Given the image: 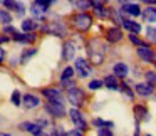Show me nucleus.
I'll list each match as a JSON object with an SVG mask.
<instances>
[{"mask_svg":"<svg viewBox=\"0 0 156 136\" xmlns=\"http://www.w3.org/2000/svg\"><path fill=\"white\" fill-rule=\"evenodd\" d=\"M87 55H89V61L92 64L99 66L104 62V55H106V47L98 41V39H91L87 42Z\"/></svg>","mask_w":156,"mask_h":136,"instance_id":"obj_1","label":"nucleus"},{"mask_svg":"<svg viewBox=\"0 0 156 136\" xmlns=\"http://www.w3.org/2000/svg\"><path fill=\"white\" fill-rule=\"evenodd\" d=\"M144 79L148 84H151L153 88H156V72L154 71H146L144 72Z\"/></svg>","mask_w":156,"mask_h":136,"instance_id":"obj_33","label":"nucleus"},{"mask_svg":"<svg viewBox=\"0 0 156 136\" xmlns=\"http://www.w3.org/2000/svg\"><path fill=\"white\" fill-rule=\"evenodd\" d=\"M15 32H17V29L14 27L12 24H7V25H4V34H9V35H14Z\"/></svg>","mask_w":156,"mask_h":136,"instance_id":"obj_39","label":"nucleus"},{"mask_svg":"<svg viewBox=\"0 0 156 136\" xmlns=\"http://www.w3.org/2000/svg\"><path fill=\"white\" fill-rule=\"evenodd\" d=\"M92 126H96V128H101V126H108V128H112V126H114V123L104 121V119H101V118H94V119H92Z\"/></svg>","mask_w":156,"mask_h":136,"instance_id":"obj_34","label":"nucleus"},{"mask_svg":"<svg viewBox=\"0 0 156 136\" xmlns=\"http://www.w3.org/2000/svg\"><path fill=\"white\" fill-rule=\"evenodd\" d=\"M136 35H138V34H133V32H129V35H128L129 42H131V44H134L136 47H138V45H143V44H144V42H143V41H141V39H139V37H136Z\"/></svg>","mask_w":156,"mask_h":136,"instance_id":"obj_37","label":"nucleus"},{"mask_svg":"<svg viewBox=\"0 0 156 136\" xmlns=\"http://www.w3.org/2000/svg\"><path fill=\"white\" fill-rule=\"evenodd\" d=\"M41 94L45 99H49V101H64L62 89H59V88H44L41 91Z\"/></svg>","mask_w":156,"mask_h":136,"instance_id":"obj_12","label":"nucleus"},{"mask_svg":"<svg viewBox=\"0 0 156 136\" xmlns=\"http://www.w3.org/2000/svg\"><path fill=\"white\" fill-rule=\"evenodd\" d=\"M144 4H149V5H156V0H141Z\"/></svg>","mask_w":156,"mask_h":136,"instance_id":"obj_44","label":"nucleus"},{"mask_svg":"<svg viewBox=\"0 0 156 136\" xmlns=\"http://www.w3.org/2000/svg\"><path fill=\"white\" fill-rule=\"evenodd\" d=\"M22 106H24L25 109H35V108L41 106V99L35 94L25 92V94H22Z\"/></svg>","mask_w":156,"mask_h":136,"instance_id":"obj_15","label":"nucleus"},{"mask_svg":"<svg viewBox=\"0 0 156 136\" xmlns=\"http://www.w3.org/2000/svg\"><path fill=\"white\" fill-rule=\"evenodd\" d=\"M19 128L22 129V131H27V133H30V134H44V131H42V126L39 124L37 121H24V123H20L19 124Z\"/></svg>","mask_w":156,"mask_h":136,"instance_id":"obj_13","label":"nucleus"},{"mask_svg":"<svg viewBox=\"0 0 156 136\" xmlns=\"http://www.w3.org/2000/svg\"><path fill=\"white\" fill-rule=\"evenodd\" d=\"M66 98H67V101L71 102L74 108H82L84 102H86V92L74 84V86H71V88H67Z\"/></svg>","mask_w":156,"mask_h":136,"instance_id":"obj_4","label":"nucleus"},{"mask_svg":"<svg viewBox=\"0 0 156 136\" xmlns=\"http://www.w3.org/2000/svg\"><path fill=\"white\" fill-rule=\"evenodd\" d=\"M37 49L35 47H29V49H24V51H22V54H20V57H19V62H20V64H25V62H29V59L30 57H34L35 54H37Z\"/></svg>","mask_w":156,"mask_h":136,"instance_id":"obj_27","label":"nucleus"},{"mask_svg":"<svg viewBox=\"0 0 156 136\" xmlns=\"http://www.w3.org/2000/svg\"><path fill=\"white\" fill-rule=\"evenodd\" d=\"M143 20L148 22V24H154L156 22V5H148L146 9L141 10Z\"/></svg>","mask_w":156,"mask_h":136,"instance_id":"obj_20","label":"nucleus"},{"mask_svg":"<svg viewBox=\"0 0 156 136\" xmlns=\"http://www.w3.org/2000/svg\"><path fill=\"white\" fill-rule=\"evenodd\" d=\"M121 14L122 15H129V17H139L141 15V7H139L138 4H133V2H124V4L121 5Z\"/></svg>","mask_w":156,"mask_h":136,"instance_id":"obj_14","label":"nucleus"},{"mask_svg":"<svg viewBox=\"0 0 156 136\" xmlns=\"http://www.w3.org/2000/svg\"><path fill=\"white\" fill-rule=\"evenodd\" d=\"M84 131H81L79 128H76V129H72V131H67V136H81Z\"/></svg>","mask_w":156,"mask_h":136,"instance_id":"obj_41","label":"nucleus"},{"mask_svg":"<svg viewBox=\"0 0 156 136\" xmlns=\"http://www.w3.org/2000/svg\"><path fill=\"white\" fill-rule=\"evenodd\" d=\"M29 12H30V15L35 19V20H39V22H42L45 19V15H47V12H49V9H45L44 5H41V4H37V2H32V5L29 7Z\"/></svg>","mask_w":156,"mask_h":136,"instance_id":"obj_10","label":"nucleus"},{"mask_svg":"<svg viewBox=\"0 0 156 136\" xmlns=\"http://www.w3.org/2000/svg\"><path fill=\"white\" fill-rule=\"evenodd\" d=\"M10 41V37H7V35H0V44H5V42Z\"/></svg>","mask_w":156,"mask_h":136,"instance_id":"obj_43","label":"nucleus"},{"mask_svg":"<svg viewBox=\"0 0 156 136\" xmlns=\"http://www.w3.org/2000/svg\"><path fill=\"white\" fill-rule=\"evenodd\" d=\"M69 24L77 32H87L92 27V17L87 12H77V14H74L69 19Z\"/></svg>","mask_w":156,"mask_h":136,"instance_id":"obj_3","label":"nucleus"},{"mask_svg":"<svg viewBox=\"0 0 156 136\" xmlns=\"http://www.w3.org/2000/svg\"><path fill=\"white\" fill-rule=\"evenodd\" d=\"M134 116H136V121L141 123V121H148L149 119V113H148V108L143 104H136L134 106Z\"/></svg>","mask_w":156,"mask_h":136,"instance_id":"obj_22","label":"nucleus"},{"mask_svg":"<svg viewBox=\"0 0 156 136\" xmlns=\"http://www.w3.org/2000/svg\"><path fill=\"white\" fill-rule=\"evenodd\" d=\"M67 114H69V119L72 121V124H74L76 128H79L81 131H86V129H87V123H86V119H84V114L79 111V108H74V106H72V109H69Z\"/></svg>","mask_w":156,"mask_h":136,"instance_id":"obj_7","label":"nucleus"},{"mask_svg":"<svg viewBox=\"0 0 156 136\" xmlns=\"http://www.w3.org/2000/svg\"><path fill=\"white\" fill-rule=\"evenodd\" d=\"M121 25L126 29V30L133 32V34H139V32H141V25H139L138 22L131 20V19H122V24Z\"/></svg>","mask_w":156,"mask_h":136,"instance_id":"obj_24","label":"nucleus"},{"mask_svg":"<svg viewBox=\"0 0 156 136\" xmlns=\"http://www.w3.org/2000/svg\"><path fill=\"white\" fill-rule=\"evenodd\" d=\"M128 72H129V67H128L126 62H116V64L112 66V74L118 79H124L126 76H128Z\"/></svg>","mask_w":156,"mask_h":136,"instance_id":"obj_21","label":"nucleus"},{"mask_svg":"<svg viewBox=\"0 0 156 136\" xmlns=\"http://www.w3.org/2000/svg\"><path fill=\"white\" fill-rule=\"evenodd\" d=\"M51 134H54V136H67V131H66L64 128H61V126H52Z\"/></svg>","mask_w":156,"mask_h":136,"instance_id":"obj_36","label":"nucleus"},{"mask_svg":"<svg viewBox=\"0 0 156 136\" xmlns=\"http://www.w3.org/2000/svg\"><path fill=\"white\" fill-rule=\"evenodd\" d=\"M118 91H121L122 94H126V98L131 99V101L134 99V92H133L131 89H129V86L126 84V82H124V84H119V89H118Z\"/></svg>","mask_w":156,"mask_h":136,"instance_id":"obj_32","label":"nucleus"},{"mask_svg":"<svg viewBox=\"0 0 156 136\" xmlns=\"http://www.w3.org/2000/svg\"><path fill=\"white\" fill-rule=\"evenodd\" d=\"M4 61H5V49L0 45V64H2Z\"/></svg>","mask_w":156,"mask_h":136,"instance_id":"obj_42","label":"nucleus"},{"mask_svg":"<svg viewBox=\"0 0 156 136\" xmlns=\"http://www.w3.org/2000/svg\"><path fill=\"white\" fill-rule=\"evenodd\" d=\"M41 30L47 35H55V37H66L67 35V27L59 19H51L44 25H41Z\"/></svg>","mask_w":156,"mask_h":136,"instance_id":"obj_2","label":"nucleus"},{"mask_svg":"<svg viewBox=\"0 0 156 136\" xmlns=\"http://www.w3.org/2000/svg\"><path fill=\"white\" fill-rule=\"evenodd\" d=\"M0 4L4 5L7 10H12L19 17H22L25 14V5L22 2H17V0H0Z\"/></svg>","mask_w":156,"mask_h":136,"instance_id":"obj_8","label":"nucleus"},{"mask_svg":"<svg viewBox=\"0 0 156 136\" xmlns=\"http://www.w3.org/2000/svg\"><path fill=\"white\" fill-rule=\"evenodd\" d=\"M99 2H102V4H106V2H109V0H99Z\"/></svg>","mask_w":156,"mask_h":136,"instance_id":"obj_45","label":"nucleus"},{"mask_svg":"<svg viewBox=\"0 0 156 136\" xmlns=\"http://www.w3.org/2000/svg\"><path fill=\"white\" fill-rule=\"evenodd\" d=\"M104 86H106V89H111V91H118L119 89V82H118V77H116L114 74H109V76H106L104 77Z\"/></svg>","mask_w":156,"mask_h":136,"instance_id":"obj_26","label":"nucleus"},{"mask_svg":"<svg viewBox=\"0 0 156 136\" xmlns=\"http://www.w3.org/2000/svg\"><path fill=\"white\" fill-rule=\"evenodd\" d=\"M98 134H101V136H112V131H111V129H108V126H101V128H98Z\"/></svg>","mask_w":156,"mask_h":136,"instance_id":"obj_38","label":"nucleus"},{"mask_svg":"<svg viewBox=\"0 0 156 136\" xmlns=\"http://www.w3.org/2000/svg\"><path fill=\"white\" fill-rule=\"evenodd\" d=\"M10 102L15 106V108L22 106V94H20V91H19V89L12 91V94H10Z\"/></svg>","mask_w":156,"mask_h":136,"instance_id":"obj_30","label":"nucleus"},{"mask_svg":"<svg viewBox=\"0 0 156 136\" xmlns=\"http://www.w3.org/2000/svg\"><path fill=\"white\" fill-rule=\"evenodd\" d=\"M102 86H104V82H102L101 79H92V81H89L87 89H91V91H98V89L102 88Z\"/></svg>","mask_w":156,"mask_h":136,"instance_id":"obj_35","label":"nucleus"},{"mask_svg":"<svg viewBox=\"0 0 156 136\" xmlns=\"http://www.w3.org/2000/svg\"><path fill=\"white\" fill-rule=\"evenodd\" d=\"M122 39V30L119 27H109L106 29V41L111 42V44H116Z\"/></svg>","mask_w":156,"mask_h":136,"instance_id":"obj_18","label":"nucleus"},{"mask_svg":"<svg viewBox=\"0 0 156 136\" xmlns=\"http://www.w3.org/2000/svg\"><path fill=\"white\" fill-rule=\"evenodd\" d=\"M0 121H2V118H0Z\"/></svg>","mask_w":156,"mask_h":136,"instance_id":"obj_47","label":"nucleus"},{"mask_svg":"<svg viewBox=\"0 0 156 136\" xmlns=\"http://www.w3.org/2000/svg\"><path fill=\"white\" fill-rule=\"evenodd\" d=\"M153 62H154V66H156V57H154V61H153Z\"/></svg>","mask_w":156,"mask_h":136,"instance_id":"obj_46","label":"nucleus"},{"mask_svg":"<svg viewBox=\"0 0 156 136\" xmlns=\"http://www.w3.org/2000/svg\"><path fill=\"white\" fill-rule=\"evenodd\" d=\"M22 32H35L39 29V22H35V19H24L20 22Z\"/></svg>","mask_w":156,"mask_h":136,"instance_id":"obj_23","label":"nucleus"},{"mask_svg":"<svg viewBox=\"0 0 156 136\" xmlns=\"http://www.w3.org/2000/svg\"><path fill=\"white\" fill-rule=\"evenodd\" d=\"M146 39H148L149 42H156V27L153 24H149L148 27H146Z\"/></svg>","mask_w":156,"mask_h":136,"instance_id":"obj_31","label":"nucleus"},{"mask_svg":"<svg viewBox=\"0 0 156 136\" xmlns=\"http://www.w3.org/2000/svg\"><path fill=\"white\" fill-rule=\"evenodd\" d=\"M91 9L99 19H108L109 17V9H106L104 4L99 2V0H91Z\"/></svg>","mask_w":156,"mask_h":136,"instance_id":"obj_16","label":"nucleus"},{"mask_svg":"<svg viewBox=\"0 0 156 136\" xmlns=\"http://www.w3.org/2000/svg\"><path fill=\"white\" fill-rule=\"evenodd\" d=\"M35 2H37V4H41V5H44L45 9H49L52 4H55V0H35Z\"/></svg>","mask_w":156,"mask_h":136,"instance_id":"obj_40","label":"nucleus"},{"mask_svg":"<svg viewBox=\"0 0 156 136\" xmlns=\"http://www.w3.org/2000/svg\"><path fill=\"white\" fill-rule=\"evenodd\" d=\"M44 111L47 113V116L51 118H55V119H61V118H66V106H64V101H49L44 104Z\"/></svg>","mask_w":156,"mask_h":136,"instance_id":"obj_5","label":"nucleus"},{"mask_svg":"<svg viewBox=\"0 0 156 136\" xmlns=\"http://www.w3.org/2000/svg\"><path fill=\"white\" fill-rule=\"evenodd\" d=\"M77 12H87L91 9V0H69Z\"/></svg>","mask_w":156,"mask_h":136,"instance_id":"obj_25","label":"nucleus"},{"mask_svg":"<svg viewBox=\"0 0 156 136\" xmlns=\"http://www.w3.org/2000/svg\"><path fill=\"white\" fill-rule=\"evenodd\" d=\"M136 54H138V57L141 59L143 62H153V61H154V51H153V49L149 47L148 44L138 45V49H136Z\"/></svg>","mask_w":156,"mask_h":136,"instance_id":"obj_11","label":"nucleus"},{"mask_svg":"<svg viewBox=\"0 0 156 136\" xmlns=\"http://www.w3.org/2000/svg\"><path fill=\"white\" fill-rule=\"evenodd\" d=\"M76 44L72 41H66V44L62 45V59L64 61H72L76 55Z\"/></svg>","mask_w":156,"mask_h":136,"instance_id":"obj_17","label":"nucleus"},{"mask_svg":"<svg viewBox=\"0 0 156 136\" xmlns=\"http://www.w3.org/2000/svg\"><path fill=\"white\" fill-rule=\"evenodd\" d=\"M74 71L81 79H86V77L91 76L92 66H91V62H87L84 57H76L74 59Z\"/></svg>","mask_w":156,"mask_h":136,"instance_id":"obj_6","label":"nucleus"},{"mask_svg":"<svg viewBox=\"0 0 156 136\" xmlns=\"http://www.w3.org/2000/svg\"><path fill=\"white\" fill-rule=\"evenodd\" d=\"M134 92L141 98H148V96L153 94V86L148 84V82H138L134 86Z\"/></svg>","mask_w":156,"mask_h":136,"instance_id":"obj_19","label":"nucleus"},{"mask_svg":"<svg viewBox=\"0 0 156 136\" xmlns=\"http://www.w3.org/2000/svg\"><path fill=\"white\" fill-rule=\"evenodd\" d=\"M74 74H76L74 67H72V66H66V67L62 69V72H61V81H67V79H72V77H74Z\"/></svg>","mask_w":156,"mask_h":136,"instance_id":"obj_29","label":"nucleus"},{"mask_svg":"<svg viewBox=\"0 0 156 136\" xmlns=\"http://www.w3.org/2000/svg\"><path fill=\"white\" fill-rule=\"evenodd\" d=\"M12 41L27 45V44H34V42L37 41V35H35V32H19L17 30L12 35Z\"/></svg>","mask_w":156,"mask_h":136,"instance_id":"obj_9","label":"nucleus"},{"mask_svg":"<svg viewBox=\"0 0 156 136\" xmlns=\"http://www.w3.org/2000/svg\"><path fill=\"white\" fill-rule=\"evenodd\" d=\"M12 20H14V17L7 9H0V24L7 25V24H12Z\"/></svg>","mask_w":156,"mask_h":136,"instance_id":"obj_28","label":"nucleus"}]
</instances>
